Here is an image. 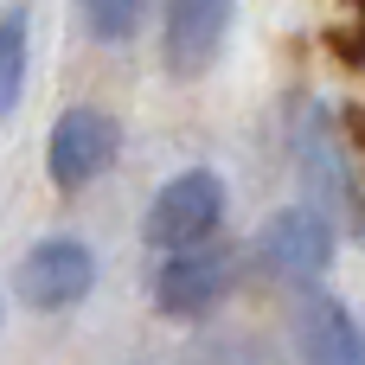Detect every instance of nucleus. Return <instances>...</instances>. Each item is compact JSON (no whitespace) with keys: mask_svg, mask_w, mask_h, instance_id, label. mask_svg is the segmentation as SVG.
<instances>
[{"mask_svg":"<svg viewBox=\"0 0 365 365\" xmlns=\"http://www.w3.org/2000/svg\"><path fill=\"white\" fill-rule=\"evenodd\" d=\"M334 250H340V237L321 205H282L257 231V263L295 289H321V276L334 269Z\"/></svg>","mask_w":365,"mask_h":365,"instance_id":"7ed1b4c3","label":"nucleus"},{"mask_svg":"<svg viewBox=\"0 0 365 365\" xmlns=\"http://www.w3.org/2000/svg\"><path fill=\"white\" fill-rule=\"evenodd\" d=\"M289 154H295V167L308 173V186H314L334 212L353 205V173H346L340 135H334V122H327L321 103H302V109H295V122H289Z\"/></svg>","mask_w":365,"mask_h":365,"instance_id":"6e6552de","label":"nucleus"},{"mask_svg":"<svg viewBox=\"0 0 365 365\" xmlns=\"http://www.w3.org/2000/svg\"><path fill=\"white\" fill-rule=\"evenodd\" d=\"M115 154H122V128H115V115L83 103V109H64V115L51 122L45 173H51L58 192H83V186H96V180L115 167Z\"/></svg>","mask_w":365,"mask_h":365,"instance_id":"20e7f679","label":"nucleus"},{"mask_svg":"<svg viewBox=\"0 0 365 365\" xmlns=\"http://www.w3.org/2000/svg\"><path fill=\"white\" fill-rule=\"evenodd\" d=\"M231 19H237L231 0H160V58H167V71L180 83L205 77L225 58Z\"/></svg>","mask_w":365,"mask_h":365,"instance_id":"423d86ee","label":"nucleus"},{"mask_svg":"<svg viewBox=\"0 0 365 365\" xmlns=\"http://www.w3.org/2000/svg\"><path fill=\"white\" fill-rule=\"evenodd\" d=\"M148 19V0H77V26L96 45H128Z\"/></svg>","mask_w":365,"mask_h":365,"instance_id":"9d476101","label":"nucleus"},{"mask_svg":"<svg viewBox=\"0 0 365 365\" xmlns=\"http://www.w3.org/2000/svg\"><path fill=\"white\" fill-rule=\"evenodd\" d=\"M26 71H32V6L13 0L0 13V122L19 109L26 96Z\"/></svg>","mask_w":365,"mask_h":365,"instance_id":"1a4fd4ad","label":"nucleus"},{"mask_svg":"<svg viewBox=\"0 0 365 365\" xmlns=\"http://www.w3.org/2000/svg\"><path fill=\"white\" fill-rule=\"evenodd\" d=\"M218 225H225V180H218L212 167H186V173H173V180L148 199V225H141V237H148V250L167 257V250L212 244Z\"/></svg>","mask_w":365,"mask_h":365,"instance_id":"f257e3e1","label":"nucleus"},{"mask_svg":"<svg viewBox=\"0 0 365 365\" xmlns=\"http://www.w3.org/2000/svg\"><path fill=\"white\" fill-rule=\"evenodd\" d=\"M237 289V257L225 244H192V250H167L148 276V295L167 321H205L212 308H225V295Z\"/></svg>","mask_w":365,"mask_h":365,"instance_id":"f03ea898","label":"nucleus"},{"mask_svg":"<svg viewBox=\"0 0 365 365\" xmlns=\"http://www.w3.org/2000/svg\"><path fill=\"white\" fill-rule=\"evenodd\" d=\"M13 282H19V302L32 314H71L96 289V250L83 237H38L19 257V276Z\"/></svg>","mask_w":365,"mask_h":365,"instance_id":"39448f33","label":"nucleus"},{"mask_svg":"<svg viewBox=\"0 0 365 365\" xmlns=\"http://www.w3.org/2000/svg\"><path fill=\"white\" fill-rule=\"evenodd\" d=\"M295 346L308 365H365V327L340 295L302 289L295 295Z\"/></svg>","mask_w":365,"mask_h":365,"instance_id":"0eeeda50","label":"nucleus"}]
</instances>
